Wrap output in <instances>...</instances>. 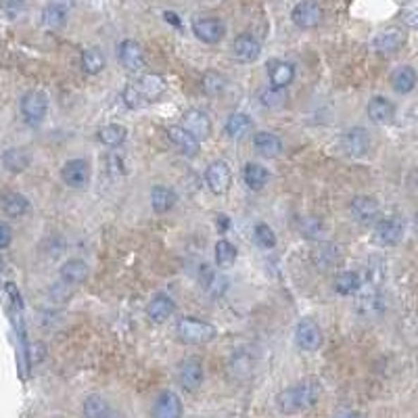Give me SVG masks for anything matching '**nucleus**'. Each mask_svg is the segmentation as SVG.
I'll use <instances>...</instances> for the list:
<instances>
[{
	"mask_svg": "<svg viewBox=\"0 0 418 418\" xmlns=\"http://www.w3.org/2000/svg\"><path fill=\"white\" fill-rule=\"evenodd\" d=\"M201 84H203V90L209 97H218V94H222L224 86H226V78L220 71H205Z\"/></svg>",
	"mask_w": 418,
	"mask_h": 418,
	"instance_id": "4c0bfd02",
	"label": "nucleus"
},
{
	"mask_svg": "<svg viewBox=\"0 0 418 418\" xmlns=\"http://www.w3.org/2000/svg\"><path fill=\"white\" fill-rule=\"evenodd\" d=\"M404 237V224L398 218H385L379 220L374 230H372V240L379 247H395Z\"/></svg>",
	"mask_w": 418,
	"mask_h": 418,
	"instance_id": "423d86ee",
	"label": "nucleus"
},
{
	"mask_svg": "<svg viewBox=\"0 0 418 418\" xmlns=\"http://www.w3.org/2000/svg\"><path fill=\"white\" fill-rule=\"evenodd\" d=\"M118 57H120V63L132 73L145 69L147 61H145V53H142V47L136 42V40H121L120 49H118Z\"/></svg>",
	"mask_w": 418,
	"mask_h": 418,
	"instance_id": "4468645a",
	"label": "nucleus"
},
{
	"mask_svg": "<svg viewBox=\"0 0 418 418\" xmlns=\"http://www.w3.org/2000/svg\"><path fill=\"white\" fill-rule=\"evenodd\" d=\"M30 164H32V155H30V151L23 149V147H11V149H6V151L2 153V166H4V170L11 172V174H21V172H25V170L30 168Z\"/></svg>",
	"mask_w": 418,
	"mask_h": 418,
	"instance_id": "412c9836",
	"label": "nucleus"
},
{
	"mask_svg": "<svg viewBox=\"0 0 418 418\" xmlns=\"http://www.w3.org/2000/svg\"><path fill=\"white\" fill-rule=\"evenodd\" d=\"M59 276L65 285H82L88 278V264L84 259L73 257L61 266Z\"/></svg>",
	"mask_w": 418,
	"mask_h": 418,
	"instance_id": "bb28decb",
	"label": "nucleus"
},
{
	"mask_svg": "<svg viewBox=\"0 0 418 418\" xmlns=\"http://www.w3.org/2000/svg\"><path fill=\"white\" fill-rule=\"evenodd\" d=\"M205 372H203V362L199 358H186L178 366V383L186 391H197L203 385Z\"/></svg>",
	"mask_w": 418,
	"mask_h": 418,
	"instance_id": "1a4fd4ad",
	"label": "nucleus"
},
{
	"mask_svg": "<svg viewBox=\"0 0 418 418\" xmlns=\"http://www.w3.org/2000/svg\"><path fill=\"white\" fill-rule=\"evenodd\" d=\"M168 138L170 142L178 149L182 155L186 157H195L199 155L201 151V145H199V138H195L188 130H184L182 125H170L168 128Z\"/></svg>",
	"mask_w": 418,
	"mask_h": 418,
	"instance_id": "2eb2a0df",
	"label": "nucleus"
},
{
	"mask_svg": "<svg viewBox=\"0 0 418 418\" xmlns=\"http://www.w3.org/2000/svg\"><path fill=\"white\" fill-rule=\"evenodd\" d=\"M166 88H168V84L161 75L147 73V75L138 78L136 82H130L121 92V99L130 109H142V107L155 103L166 92Z\"/></svg>",
	"mask_w": 418,
	"mask_h": 418,
	"instance_id": "f03ea898",
	"label": "nucleus"
},
{
	"mask_svg": "<svg viewBox=\"0 0 418 418\" xmlns=\"http://www.w3.org/2000/svg\"><path fill=\"white\" fill-rule=\"evenodd\" d=\"M259 101L268 109H278V107H283L287 103V92H285V88H278V86L270 84V86H266L259 92Z\"/></svg>",
	"mask_w": 418,
	"mask_h": 418,
	"instance_id": "e433bc0d",
	"label": "nucleus"
},
{
	"mask_svg": "<svg viewBox=\"0 0 418 418\" xmlns=\"http://www.w3.org/2000/svg\"><path fill=\"white\" fill-rule=\"evenodd\" d=\"M228 226H230V220H228L226 216H220V218H218V230H220V233H226Z\"/></svg>",
	"mask_w": 418,
	"mask_h": 418,
	"instance_id": "49530a36",
	"label": "nucleus"
},
{
	"mask_svg": "<svg viewBox=\"0 0 418 418\" xmlns=\"http://www.w3.org/2000/svg\"><path fill=\"white\" fill-rule=\"evenodd\" d=\"M82 69L88 75H97L105 69V55L101 53V49H86L82 53Z\"/></svg>",
	"mask_w": 418,
	"mask_h": 418,
	"instance_id": "f704fd0d",
	"label": "nucleus"
},
{
	"mask_svg": "<svg viewBox=\"0 0 418 418\" xmlns=\"http://www.w3.org/2000/svg\"><path fill=\"white\" fill-rule=\"evenodd\" d=\"M335 418H366L362 412H356V410H343V412H339Z\"/></svg>",
	"mask_w": 418,
	"mask_h": 418,
	"instance_id": "a18cd8bd",
	"label": "nucleus"
},
{
	"mask_svg": "<svg viewBox=\"0 0 418 418\" xmlns=\"http://www.w3.org/2000/svg\"><path fill=\"white\" fill-rule=\"evenodd\" d=\"M176 333H178V339L186 345H205L209 341L216 339L218 331L214 324L205 322V320H199V318H180L178 324H176Z\"/></svg>",
	"mask_w": 418,
	"mask_h": 418,
	"instance_id": "7ed1b4c3",
	"label": "nucleus"
},
{
	"mask_svg": "<svg viewBox=\"0 0 418 418\" xmlns=\"http://www.w3.org/2000/svg\"><path fill=\"white\" fill-rule=\"evenodd\" d=\"M291 19L301 30H312L322 21V8L316 0H301L293 6Z\"/></svg>",
	"mask_w": 418,
	"mask_h": 418,
	"instance_id": "f8f14e48",
	"label": "nucleus"
},
{
	"mask_svg": "<svg viewBox=\"0 0 418 418\" xmlns=\"http://www.w3.org/2000/svg\"><path fill=\"white\" fill-rule=\"evenodd\" d=\"M82 412L84 418H109L111 414V408H109V402L97 393L88 395L82 404Z\"/></svg>",
	"mask_w": 418,
	"mask_h": 418,
	"instance_id": "473e14b6",
	"label": "nucleus"
},
{
	"mask_svg": "<svg viewBox=\"0 0 418 418\" xmlns=\"http://www.w3.org/2000/svg\"><path fill=\"white\" fill-rule=\"evenodd\" d=\"M201 272H203V285H205V289H207L209 293H214V295H222L224 289H226L224 276L216 274V272H214L211 268H207V266H205Z\"/></svg>",
	"mask_w": 418,
	"mask_h": 418,
	"instance_id": "58836bf2",
	"label": "nucleus"
},
{
	"mask_svg": "<svg viewBox=\"0 0 418 418\" xmlns=\"http://www.w3.org/2000/svg\"><path fill=\"white\" fill-rule=\"evenodd\" d=\"M205 182L214 195H226L233 184V172L226 161H211L205 170Z\"/></svg>",
	"mask_w": 418,
	"mask_h": 418,
	"instance_id": "0eeeda50",
	"label": "nucleus"
},
{
	"mask_svg": "<svg viewBox=\"0 0 418 418\" xmlns=\"http://www.w3.org/2000/svg\"><path fill=\"white\" fill-rule=\"evenodd\" d=\"M320 393H322V385L316 379H305V381L295 383L293 387L283 389L276 395V406L287 417L301 414L316 406V402L320 400Z\"/></svg>",
	"mask_w": 418,
	"mask_h": 418,
	"instance_id": "f257e3e1",
	"label": "nucleus"
},
{
	"mask_svg": "<svg viewBox=\"0 0 418 418\" xmlns=\"http://www.w3.org/2000/svg\"><path fill=\"white\" fill-rule=\"evenodd\" d=\"M21 118L27 125H40L49 113V99L40 90H30L21 99Z\"/></svg>",
	"mask_w": 418,
	"mask_h": 418,
	"instance_id": "20e7f679",
	"label": "nucleus"
},
{
	"mask_svg": "<svg viewBox=\"0 0 418 418\" xmlns=\"http://www.w3.org/2000/svg\"><path fill=\"white\" fill-rule=\"evenodd\" d=\"M174 309H176L174 299L161 293V295H157V297H153L149 301V305H147V318L153 324H164L174 314Z\"/></svg>",
	"mask_w": 418,
	"mask_h": 418,
	"instance_id": "5701e85b",
	"label": "nucleus"
},
{
	"mask_svg": "<svg viewBox=\"0 0 418 418\" xmlns=\"http://www.w3.org/2000/svg\"><path fill=\"white\" fill-rule=\"evenodd\" d=\"M6 293H8L11 301H13V307L21 312V309H23V301H21V295H19V289H17L13 283H8V285H6Z\"/></svg>",
	"mask_w": 418,
	"mask_h": 418,
	"instance_id": "c03bdc74",
	"label": "nucleus"
},
{
	"mask_svg": "<svg viewBox=\"0 0 418 418\" xmlns=\"http://www.w3.org/2000/svg\"><path fill=\"white\" fill-rule=\"evenodd\" d=\"M418 84V73L414 67L410 65H402L391 73V88L398 94H408L417 88Z\"/></svg>",
	"mask_w": 418,
	"mask_h": 418,
	"instance_id": "393cba45",
	"label": "nucleus"
},
{
	"mask_svg": "<svg viewBox=\"0 0 418 418\" xmlns=\"http://www.w3.org/2000/svg\"><path fill=\"white\" fill-rule=\"evenodd\" d=\"M295 343H297L299 350H303V352L320 350V345H322V331H320V326L314 320H309V318L299 320L297 328H295Z\"/></svg>",
	"mask_w": 418,
	"mask_h": 418,
	"instance_id": "9d476101",
	"label": "nucleus"
},
{
	"mask_svg": "<svg viewBox=\"0 0 418 418\" xmlns=\"http://www.w3.org/2000/svg\"><path fill=\"white\" fill-rule=\"evenodd\" d=\"M166 19H168L170 23H174V25H178L180 27V19L174 15V13H166Z\"/></svg>",
	"mask_w": 418,
	"mask_h": 418,
	"instance_id": "de8ad7c7",
	"label": "nucleus"
},
{
	"mask_svg": "<svg viewBox=\"0 0 418 418\" xmlns=\"http://www.w3.org/2000/svg\"><path fill=\"white\" fill-rule=\"evenodd\" d=\"M67 23V6L61 2H49L42 8V25L47 30H61Z\"/></svg>",
	"mask_w": 418,
	"mask_h": 418,
	"instance_id": "cd10ccee",
	"label": "nucleus"
},
{
	"mask_svg": "<svg viewBox=\"0 0 418 418\" xmlns=\"http://www.w3.org/2000/svg\"><path fill=\"white\" fill-rule=\"evenodd\" d=\"M242 178H245V184L251 190H262L270 182L272 176H270V172L262 164H247L245 170H242Z\"/></svg>",
	"mask_w": 418,
	"mask_h": 418,
	"instance_id": "7c9ffc66",
	"label": "nucleus"
},
{
	"mask_svg": "<svg viewBox=\"0 0 418 418\" xmlns=\"http://www.w3.org/2000/svg\"><path fill=\"white\" fill-rule=\"evenodd\" d=\"M402 19L406 25L418 30V0H404L402 4Z\"/></svg>",
	"mask_w": 418,
	"mask_h": 418,
	"instance_id": "a19ab883",
	"label": "nucleus"
},
{
	"mask_svg": "<svg viewBox=\"0 0 418 418\" xmlns=\"http://www.w3.org/2000/svg\"><path fill=\"white\" fill-rule=\"evenodd\" d=\"M366 111H368L370 120L374 123H381V125L383 123H391L393 118H395V105L389 99H385V97H372L368 101Z\"/></svg>",
	"mask_w": 418,
	"mask_h": 418,
	"instance_id": "b1692460",
	"label": "nucleus"
},
{
	"mask_svg": "<svg viewBox=\"0 0 418 418\" xmlns=\"http://www.w3.org/2000/svg\"><path fill=\"white\" fill-rule=\"evenodd\" d=\"M322 230H324V226H322L320 220H305V224H303V228H301V233H303L305 237H320Z\"/></svg>",
	"mask_w": 418,
	"mask_h": 418,
	"instance_id": "79ce46f5",
	"label": "nucleus"
},
{
	"mask_svg": "<svg viewBox=\"0 0 418 418\" xmlns=\"http://www.w3.org/2000/svg\"><path fill=\"white\" fill-rule=\"evenodd\" d=\"M253 239H255V242H257L262 249H274V247H276V235H274V230H272L268 224H264V222L255 224V228H253Z\"/></svg>",
	"mask_w": 418,
	"mask_h": 418,
	"instance_id": "ea45409f",
	"label": "nucleus"
},
{
	"mask_svg": "<svg viewBox=\"0 0 418 418\" xmlns=\"http://www.w3.org/2000/svg\"><path fill=\"white\" fill-rule=\"evenodd\" d=\"M180 125L184 130H188L195 138H207L211 134V120L199 111V109H188L186 113H182V120H180Z\"/></svg>",
	"mask_w": 418,
	"mask_h": 418,
	"instance_id": "6ab92c4d",
	"label": "nucleus"
},
{
	"mask_svg": "<svg viewBox=\"0 0 418 418\" xmlns=\"http://www.w3.org/2000/svg\"><path fill=\"white\" fill-rule=\"evenodd\" d=\"M350 211L354 216V220L359 224H372L379 214H381V207H379V201L372 199V197H364L359 195L356 199H352L350 203Z\"/></svg>",
	"mask_w": 418,
	"mask_h": 418,
	"instance_id": "dca6fc26",
	"label": "nucleus"
},
{
	"mask_svg": "<svg viewBox=\"0 0 418 418\" xmlns=\"http://www.w3.org/2000/svg\"><path fill=\"white\" fill-rule=\"evenodd\" d=\"M153 418H182V402L174 391H161L153 404Z\"/></svg>",
	"mask_w": 418,
	"mask_h": 418,
	"instance_id": "a211bd4d",
	"label": "nucleus"
},
{
	"mask_svg": "<svg viewBox=\"0 0 418 418\" xmlns=\"http://www.w3.org/2000/svg\"><path fill=\"white\" fill-rule=\"evenodd\" d=\"M406 42V34L402 27H385L372 38V49L381 55H393L398 53Z\"/></svg>",
	"mask_w": 418,
	"mask_h": 418,
	"instance_id": "9b49d317",
	"label": "nucleus"
},
{
	"mask_svg": "<svg viewBox=\"0 0 418 418\" xmlns=\"http://www.w3.org/2000/svg\"><path fill=\"white\" fill-rule=\"evenodd\" d=\"M266 69H268V78H270L272 86L285 88V86H289L295 80V65L289 63V61L272 59L268 63Z\"/></svg>",
	"mask_w": 418,
	"mask_h": 418,
	"instance_id": "4be33fe9",
	"label": "nucleus"
},
{
	"mask_svg": "<svg viewBox=\"0 0 418 418\" xmlns=\"http://www.w3.org/2000/svg\"><path fill=\"white\" fill-rule=\"evenodd\" d=\"M339 145H341V151H343L348 157L359 159V157H364V155L368 153V149H370V134H368L366 128L354 125V128H350V130L341 136Z\"/></svg>",
	"mask_w": 418,
	"mask_h": 418,
	"instance_id": "39448f33",
	"label": "nucleus"
},
{
	"mask_svg": "<svg viewBox=\"0 0 418 418\" xmlns=\"http://www.w3.org/2000/svg\"><path fill=\"white\" fill-rule=\"evenodd\" d=\"M262 53V44L255 36L251 34H239L233 42V55L240 63H253Z\"/></svg>",
	"mask_w": 418,
	"mask_h": 418,
	"instance_id": "aec40b11",
	"label": "nucleus"
},
{
	"mask_svg": "<svg viewBox=\"0 0 418 418\" xmlns=\"http://www.w3.org/2000/svg\"><path fill=\"white\" fill-rule=\"evenodd\" d=\"M359 285H362L359 274L358 272H352V270H345V272H341L335 278V291L339 295H352V293H356L359 289Z\"/></svg>",
	"mask_w": 418,
	"mask_h": 418,
	"instance_id": "c9c22d12",
	"label": "nucleus"
},
{
	"mask_svg": "<svg viewBox=\"0 0 418 418\" xmlns=\"http://www.w3.org/2000/svg\"><path fill=\"white\" fill-rule=\"evenodd\" d=\"M253 145H255V151L262 157H278L283 153V149H285L283 140L276 134H272V132H255Z\"/></svg>",
	"mask_w": 418,
	"mask_h": 418,
	"instance_id": "a878e982",
	"label": "nucleus"
},
{
	"mask_svg": "<svg viewBox=\"0 0 418 418\" xmlns=\"http://www.w3.org/2000/svg\"><path fill=\"white\" fill-rule=\"evenodd\" d=\"M13 242V230L6 222H0V249H6Z\"/></svg>",
	"mask_w": 418,
	"mask_h": 418,
	"instance_id": "37998d69",
	"label": "nucleus"
},
{
	"mask_svg": "<svg viewBox=\"0 0 418 418\" xmlns=\"http://www.w3.org/2000/svg\"><path fill=\"white\" fill-rule=\"evenodd\" d=\"M216 264H218V268H222V270H226V268H233L235 266V262H237V247L230 242V240L226 239H220L216 242Z\"/></svg>",
	"mask_w": 418,
	"mask_h": 418,
	"instance_id": "72a5a7b5",
	"label": "nucleus"
},
{
	"mask_svg": "<svg viewBox=\"0 0 418 418\" xmlns=\"http://www.w3.org/2000/svg\"><path fill=\"white\" fill-rule=\"evenodd\" d=\"M97 138H99L101 145L116 149V147L123 145V140L128 138V130H125L121 123H107V125H103V128L97 132Z\"/></svg>",
	"mask_w": 418,
	"mask_h": 418,
	"instance_id": "2f4dec72",
	"label": "nucleus"
},
{
	"mask_svg": "<svg viewBox=\"0 0 418 418\" xmlns=\"http://www.w3.org/2000/svg\"><path fill=\"white\" fill-rule=\"evenodd\" d=\"M30 201L25 195L17 192V190H2L0 192V209L4 211V216L8 218H23L30 211Z\"/></svg>",
	"mask_w": 418,
	"mask_h": 418,
	"instance_id": "f3484780",
	"label": "nucleus"
},
{
	"mask_svg": "<svg viewBox=\"0 0 418 418\" xmlns=\"http://www.w3.org/2000/svg\"><path fill=\"white\" fill-rule=\"evenodd\" d=\"M417 228H418V216H417Z\"/></svg>",
	"mask_w": 418,
	"mask_h": 418,
	"instance_id": "09e8293b",
	"label": "nucleus"
},
{
	"mask_svg": "<svg viewBox=\"0 0 418 418\" xmlns=\"http://www.w3.org/2000/svg\"><path fill=\"white\" fill-rule=\"evenodd\" d=\"M174 205H176V192H174L172 188L159 184V186H155V188L151 190V207H153V211L166 214V211H170Z\"/></svg>",
	"mask_w": 418,
	"mask_h": 418,
	"instance_id": "c85d7f7f",
	"label": "nucleus"
},
{
	"mask_svg": "<svg viewBox=\"0 0 418 418\" xmlns=\"http://www.w3.org/2000/svg\"><path fill=\"white\" fill-rule=\"evenodd\" d=\"M192 34L205 44H218L224 38L226 27L218 17H199L192 21Z\"/></svg>",
	"mask_w": 418,
	"mask_h": 418,
	"instance_id": "6e6552de",
	"label": "nucleus"
},
{
	"mask_svg": "<svg viewBox=\"0 0 418 418\" xmlns=\"http://www.w3.org/2000/svg\"><path fill=\"white\" fill-rule=\"evenodd\" d=\"M61 178L71 188H84L88 184V180H90V164L86 159H82V157L69 159L61 168Z\"/></svg>",
	"mask_w": 418,
	"mask_h": 418,
	"instance_id": "ddd939ff",
	"label": "nucleus"
},
{
	"mask_svg": "<svg viewBox=\"0 0 418 418\" xmlns=\"http://www.w3.org/2000/svg\"><path fill=\"white\" fill-rule=\"evenodd\" d=\"M251 128H253V121H251V118L247 113H233L224 123V132L233 140L245 138L251 132Z\"/></svg>",
	"mask_w": 418,
	"mask_h": 418,
	"instance_id": "c756f323",
	"label": "nucleus"
}]
</instances>
